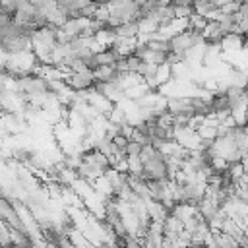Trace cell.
<instances>
[{
    "label": "cell",
    "mask_w": 248,
    "mask_h": 248,
    "mask_svg": "<svg viewBox=\"0 0 248 248\" xmlns=\"http://www.w3.org/2000/svg\"><path fill=\"white\" fill-rule=\"evenodd\" d=\"M244 45H246V41H244L240 35H236V33L225 35V39L221 41V48H223V52H238Z\"/></svg>",
    "instance_id": "1"
}]
</instances>
